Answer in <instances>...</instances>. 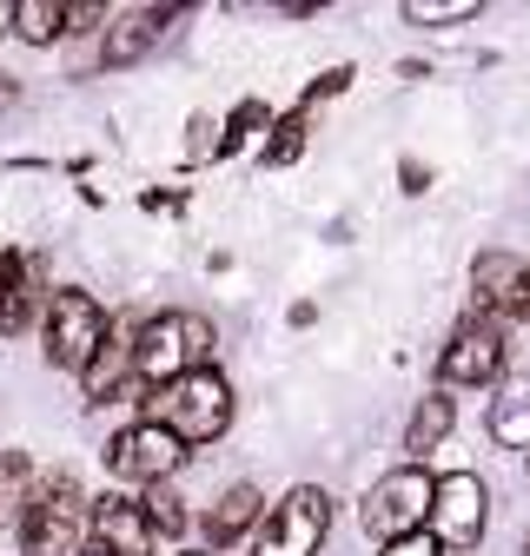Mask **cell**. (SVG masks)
<instances>
[{"label":"cell","instance_id":"cell-20","mask_svg":"<svg viewBox=\"0 0 530 556\" xmlns=\"http://www.w3.org/2000/svg\"><path fill=\"white\" fill-rule=\"evenodd\" d=\"M140 517H147V530H153V536H186V504L166 491V483H153V491H147Z\"/></svg>","mask_w":530,"mask_h":556},{"label":"cell","instance_id":"cell-13","mask_svg":"<svg viewBox=\"0 0 530 556\" xmlns=\"http://www.w3.org/2000/svg\"><path fill=\"white\" fill-rule=\"evenodd\" d=\"M166 21H179V8H126V14H113L100 60H106V66H132V60H140V53L160 40Z\"/></svg>","mask_w":530,"mask_h":556},{"label":"cell","instance_id":"cell-3","mask_svg":"<svg viewBox=\"0 0 530 556\" xmlns=\"http://www.w3.org/2000/svg\"><path fill=\"white\" fill-rule=\"evenodd\" d=\"M160 425L179 444H213V438H226V425H232V384L213 365L206 371H186L179 384L160 391Z\"/></svg>","mask_w":530,"mask_h":556},{"label":"cell","instance_id":"cell-10","mask_svg":"<svg viewBox=\"0 0 530 556\" xmlns=\"http://www.w3.org/2000/svg\"><path fill=\"white\" fill-rule=\"evenodd\" d=\"M47 258L40 252H0V331L21 338L47 312Z\"/></svg>","mask_w":530,"mask_h":556},{"label":"cell","instance_id":"cell-2","mask_svg":"<svg viewBox=\"0 0 530 556\" xmlns=\"http://www.w3.org/2000/svg\"><path fill=\"white\" fill-rule=\"evenodd\" d=\"M93 536V504L80 497L74 477H34L21 510V556H80Z\"/></svg>","mask_w":530,"mask_h":556},{"label":"cell","instance_id":"cell-22","mask_svg":"<svg viewBox=\"0 0 530 556\" xmlns=\"http://www.w3.org/2000/svg\"><path fill=\"white\" fill-rule=\"evenodd\" d=\"M265 119H273V113H265L258 100H245V106L226 119V139H219V153H239V147H252V132H258Z\"/></svg>","mask_w":530,"mask_h":556},{"label":"cell","instance_id":"cell-15","mask_svg":"<svg viewBox=\"0 0 530 556\" xmlns=\"http://www.w3.org/2000/svg\"><path fill=\"white\" fill-rule=\"evenodd\" d=\"M451 425H457V397H444V391H431L418 410H412V431H405V451L412 457H431L444 438H451Z\"/></svg>","mask_w":530,"mask_h":556},{"label":"cell","instance_id":"cell-1","mask_svg":"<svg viewBox=\"0 0 530 556\" xmlns=\"http://www.w3.org/2000/svg\"><path fill=\"white\" fill-rule=\"evenodd\" d=\"M213 358V325L199 312H160L147 325H132V384H179L186 371H206Z\"/></svg>","mask_w":530,"mask_h":556},{"label":"cell","instance_id":"cell-6","mask_svg":"<svg viewBox=\"0 0 530 556\" xmlns=\"http://www.w3.org/2000/svg\"><path fill=\"white\" fill-rule=\"evenodd\" d=\"M106 344V312L93 292H53L47 299V358L60 371H87Z\"/></svg>","mask_w":530,"mask_h":556},{"label":"cell","instance_id":"cell-11","mask_svg":"<svg viewBox=\"0 0 530 556\" xmlns=\"http://www.w3.org/2000/svg\"><path fill=\"white\" fill-rule=\"evenodd\" d=\"M471 286H478V312L484 318H523L530 325V265L517 252H478L471 265Z\"/></svg>","mask_w":530,"mask_h":556},{"label":"cell","instance_id":"cell-25","mask_svg":"<svg viewBox=\"0 0 530 556\" xmlns=\"http://www.w3.org/2000/svg\"><path fill=\"white\" fill-rule=\"evenodd\" d=\"M80 556H106V549H100V543H87V549H80Z\"/></svg>","mask_w":530,"mask_h":556},{"label":"cell","instance_id":"cell-23","mask_svg":"<svg viewBox=\"0 0 530 556\" xmlns=\"http://www.w3.org/2000/svg\"><path fill=\"white\" fill-rule=\"evenodd\" d=\"M384 556H444V549H438V543L418 530V536H398V543H384Z\"/></svg>","mask_w":530,"mask_h":556},{"label":"cell","instance_id":"cell-19","mask_svg":"<svg viewBox=\"0 0 530 556\" xmlns=\"http://www.w3.org/2000/svg\"><path fill=\"white\" fill-rule=\"evenodd\" d=\"M405 21L412 27H457V21H478V0H405Z\"/></svg>","mask_w":530,"mask_h":556},{"label":"cell","instance_id":"cell-17","mask_svg":"<svg viewBox=\"0 0 530 556\" xmlns=\"http://www.w3.org/2000/svg\"><path fill=\"white\" fill-rule=\"evenodd\" d=\"M8 21H14V34L34 40V47H47V40L66 34V8H60V0H21V8H8Z\"/></svg>","mask_w":530,"mask_h":556},{"label":"cell","instance_id":"cell-14","mask_svg":"<svg viewBox=\"0 0 530 556\" xmlns=\"http://www.w3.org/2000/svg\"><path fill=\"white\" fill-rule=\"evenodd\" d=\"M265 517V504H258V491H252V483H239V491H226L219 504H213V517H206V536L226 549V543H239L252 523Z\"/></svg>","mask_w":530,"mask_h":556},{"label":"cell","instance_id":"cell-21","mask_svg":"<svg viewBox=\"0 0 530 556\" xmlns=\"http://www.w3.org/2000/svg\"><path fill=\"white\" fill-rule=\"evenodd\" d=\"M305 106H292L286 119H273V139H265V160H273V166H286V160H299L305 153Z\"/></svg>","mask_w":530,"mask_h":556},{"label":"cell","instance_id":"cell-5","mask_svg":"<svg viewBox=\"0 0 530 556\" xmlns=\"http://www.w3.org/2000/svg\"><path fill=\"white\" fill-rule=\"evenodd\" d=\"M325 530H331V497L318 483H299V491H286L265 510V530H258L252 556H318Z\"/></svg>","mask_w":530,"mask_h":556},{"label":"cell","instance_id":"cell-9","mask_svg":"<svg viewBox=\"0 0 530 556\" xmlns=\"http://www.w3.org/2000/svg\"><path fill=\"white\" fill-rule=\"evenodd\" d=\"M504 371V325L497 318H464L444 344V358H438V378L444 384H491Z\"/></svg>","mask_w":530,"mask_h":556},{"label":"cell","instance_id":"cell-18","mask_svg":"<svg viewBox=\"0 0 530 556\" xmlns=\"http://www.w3.org/2000/svg\"><path fill=\"white\" fill-rule=\"evenodd\" d=\"M27 491H34V464H27V451H0V523H21Z\"/></svg>","mask_w":530,"mask_h":556},{"label":"cell","instance_id":"cell-7","mask_svg":"<svg viewBox=\"0 0 530 556\" xmlns=\"http://www.w3.org/2000/svg\"><path fill=\"white\" fill-rule=\"evenodd\" d=\"M106 464H113L119 483H132V491H153V483H166V477L186 464V444L160 425V417H147V425H126V431L113 438Z\"/></svg>","mask_w":530,"mask_h":556},{"label":"cell","instance_id":"cell-4","mask_svg":"<svg viewBox=\"0 0 530 556\" xmlns=\"http://www.w3.org/2000/svg\"><path fill=\"white\" fill-rule=\"evenodd\" d=\"M431 491H438V477H431V470H418V464L391 470V477L378 483V491L365 497V510H358L365 536H378V543L418 536V530H425V517H431Z\"/></svg>","mask_w":530,"mask_h":556},{"label":"cell","instance_id":"cell-8","mask_svg":"<svg viewBox=\"0 0 530 556\" xmlns=\"http://www.w3.org/2000/svg\"><path fill=\"white\" fill-rule=\"evenodd\" d=\"M431 543L438 549H471L484 536V483L471 470H451L438 477V491H431Z\"/></svg>","mask_w":530,"mask_h":556},{"label":"cell","instance_id":"cell-12","mask_svg":"<svg viewBox=\"0 0 530 556\" xmlns=\"http://www.w3.org/2000/svg\"><path fill=\"white\" fill-rule=\"evenodd\" d=\"M106 556H153V530L140 517V504H126V497H100L93 504V536Z\"/></svg>","mask_w":530,"mask_h":556},{"label":"cell","instance_id":"cell-24","mask_svg":"<svg viewBox=\"0 0 530 556\" xmlns=\"http://www.w3.org/2000/svg\"><path fill=\"white\" fill-rule=\"evenodd\" d=\"M425 179H431V173H425L418 160H405V192H425Z\"/></svg>","mask_w":530,"mask_h":556},{"label":"cell","instance_id":"cell-16","mask_svg":"<svg viewBox=\"0 0 530 556\" xmlns=\"http://www.w3.org/2000/svg\"><path fill=\"white\" fill-rule=\"evenodd\" d=\"M491 438L510 451H530V378L504 384V397L491 404Z\"/></svg>","mask_w":530,"mask_h":556},{"label":"cell","instance_id":"cell-26","mask_svg":"<svg viewBox=\"0 0 530 556\" xmlns=\"http://www.w3.org/2000/svg\"><path fill=\"white\" fill-rule=\"evenodd\" d=\"M186 556H206V549H186Z\"/></svg>","mask_w":530,"mask_h":556}]
</instances>
